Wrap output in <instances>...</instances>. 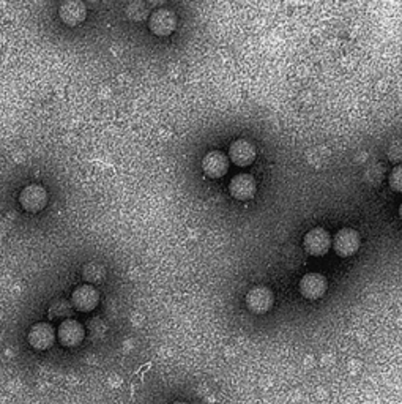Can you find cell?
Wrapping results in <instances>:
<instances>
[{"label":"cell","instance_id":"1","mask_svg":"<svg viewBox=\"0 0 402 404\" xmlns=\"http://www.w3.org/2000/svg\"><path fill=\"white\" fill-rule=\"evenodd\" d=\"M331 236L323 228H314L306 232L305 239H303V246L309 256L322 258L325 256L331 248Z\"/></svg>","mask_w":402,"mask_h":404},{"label":"cell","instance_id":"2","mask_svg":"<svg viewBox=\"0 0 402 404\" xmlns=\"http://www.w3.org/2000/svg\"><path fill=\"white\" fill-rule=\"evenodd\" d=\"M246 307L254 315H265L272 310L274 297L273 293L265 286H256L246 294Z\"/></svg>","mask_w":402,"mask_h":404},{"label":"cell","instance_id":"3","mask_svg":"<svg viewBox=\"0 0 402 404\" xmlns=\"http://www.w3.org/2000/svg\"><path fill=\"white\" fill-rule=\"evenodd\" d=\"M335 253L340 258H350L359 248V234L352 228H342L336 232L333 240Z\"/></svg>","mask_w":402,"mask_h":404},{"label":"cell","instance_id":"4","mask_svg":"<svg viewBox=\"0 0 402 404\" xmlns=\"http://www.w3.org/2000/svg\"><path fill=\"white\" fill-rule=\"evenodd\" d=\"M21 207L30 214H37L41 212L48 204V193L43 187L40 185H29L26 187L19 195Z\"/></svg>","mask_w":402,"mask_h":404},{"label":"cell","instance_id":"5","mask_svg":"<svg viewBox=\"0 0 402 404\" xmlns=\"http://www.w3.org/2000/svg\"><path fill=\"white\" fill-rule=\"evenodd\" d=\"M300 293L301 295L305 297L308 300H317L320 297L325 295L328 283L327 278L322 273H306L303 278L300 280Z\"/></svg>","mask_w":402,"mask_h":404},{"label":"cell","instance_id":"6","mask_svg":"<svg viewBox=\"0 0 402 404\" xmlns=\"http://www.w3.org/2000/svg\"><path fill=\"white\" fill-rule=\"evenodd\" d=\"M149 26L150 31L158 37H169L177 27V16L174 11L166 9L155 10L150 16Z\"/></svg>","mask_w":402,"mask_h":404},{"label":"cell","instance_id":"7","mask_svg":"<svg viewBox=\"0 0 402 404\" xmlns=\"http://www.w3.org/2000/svg\"><path fill=\"white\" fill-rule=\"evenodd\" d=\"M256 146L248 139H237L229 147V158L240 168L251 166L256 160Z\"/></svg>","mask_w":402,"mask_h":404},{"label":"cell","instance_id":"8","mask_svg":"<svg viewBox=\"0 0 402 404\" xmlns=\"http://www.w3.org/2000/svg\"><path fill=\"white\" fill-rule=\"evenodd\" d=\"M100 302V294L91 285H81L74 289L72 295V305L81 313H89L98 307Z\"/></svg>","mask_w":402,"mask_h":404},{"label":"cell","instance_id":"9","mask_svg":"<svg viewBox=\"0 0 402 404\" xmlns=\"http://www.w3.org/2000/svg\"><path fill=\"white\" fill-rule=\"evenodd\" d=\"M256 180L250 174H238L229 183V191L237 201H250L256 196Z\"/></svg>","mask_w":402,"mask_h":404},{"label":"cell","instance_id":"10","mask_svg":"<svg viewBox=\"0 0 402 404\" xmlns=\"http://www.w3.org/2000/svg\"><path fill=\"white\" fill-rule=\"evenodd\" d=\"M27 339H29V343L33 349H37V351L49 349V347L54 344V339H55V333H54L52 325L48 324V322L35 324L33 327L30 329Z\"/></svg>","mask_w":402,"mask_h":404},{"label":"cell","instance_id":"11","mask_svg":"<svg viewBox=\"0 0 402 404\" xmlns=\"http://www.w3.org/2000/svg\"><path fill=\"white\" fill-rule=\"evenodd\" d=\"M57 335L62 346L74 347L82 343L84 337H86V332H84L81 322L74 321V319H67V321H63L60 324Z\"/></svg>","mask_w":402,"mask_h":404},{"label":"cell","instance_id":"12","mask_svg":"<svg viewBox=\"0 0 402 404\" xmlns=\"http://www.w3.org/2000/svg\"><path fill=\"white\" fill-rule=\"evenodd\" d=\"M202 169L211 179H220L229 171V158L221 152H208L202 160Z\"/></svg>","mask_w":402,"mask_h":404},{"label":"cell","instance_id":"13","mask_svg":"<svg viewBox=\"0 0 402 404\" xmlns=\"http://www.w3.org/2000/svg\"><path fill=\"white\" fill-rule=\"evenodd\" d=\"M59 15H60V19L67 26H77L86 19L87 9H86V5H84L82 2H77V0L76 2H65L60 5Z\"/></svg>","mask_w":402,"mask_h":404},{"label":"cell","instance_id":"14","mask_svg":"<svg viewBox=\"0 0 402 404\" xmlns=\"http://www.w3.org/2000/svg\"><path fill=\"white\" fill-rule=\"evenodd\" d=\"M48 315L54 321H63L67 317H69L73 315V305L72 302H68L65 299H55L51 305H49V310H48Z\"/></svg>","mask_w":402,"mask_h":404},{"label":"cell","instance_id":"15","mask_svg":"<svg viewBox=\"0 0 402 404\" xmlns=\"http://www.w3.org/2000/svg\"><path fill=\"white\" fill-rule=\"evenodd\" d=\"M82 276L87 281V285L91 283H101L106 276V268L100 262H89L82 268Z\"/></svg>","mask_w":402,"mask_h":404},{"label":"cell","instance_id":"16","mask_svg":"<svg viewBox=\"0 0 402 404\" xmlns=\"http://www.w3.org/2000/svg\"><path fill=\"white\" fill-rule=\"evenodd\" d=\"M390 187L391 190L402 193V165H398L390 174Z\"/></svg>","mask_w":402,"mask_h":404},{"label":"cell","instance_id":"17","mask_svg":"<svg viewBox=\"0 0 402 404\" xmlns=\"http://www.w3.org/2000/svg\"><path fill=\"white\" fill-rule=\"evenodd\" d=\"M399 218L402 219V204L399 205Z\"/></svg>","mask_w":402,"mask_h":404},{"label":"cell","instance_id":"18","mask_svg":"<svg viewBox=\"0 0 402 404\" xmlns=\"http://www.w3.org/2000/svg\"><path fill=\"white\" fill-rule=\"evenodd\" d=\"M174 404H186V403H174Z\"/></svg>","mask_w":402,"mask_h":404}]
</instances>
